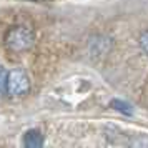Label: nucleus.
Wrapping results in <instances>:
<instances>
[{
  "instance_id": "obj_4",
  "label": "nucleus",
  "mask_w": 148,
  "mask_h": 148,
  "mask_svg": "<svg viewBox=\"0 0 148 148\" xmlns=\"http://www.w3.org/2000/svg\"><path fill=\"white\" fill-rule=\"evenodd\" d=\"M112 105L113 107H116V110H120V112H123V113H132V110H130V107H128L127 103H123V101H118V100H113L112 101Z\"/></svg>"
},
{
  "instance_id": "obj_5",
  "label": "nucleus",
  "mask_w": 148,
  "mask_h": 148,
  "mask_svg": "<svg viewBox=\"0 0 148 148\" xmlns=\"http://www.w3.org/2000/svg\"><path fill=\"white\" fill-rule=\"evenodd\" d=\"M140 47H141V50H143L145 53H148V32L140 37Z\"/></svg>"
},
{
  "instance_id": "obj_2",
  "label": "nucleus",
  "mask_w": 148,
  "mask_h": 148,
  "mask_svg": "<svg viewBox=\"0 0 148 148\" xmlns=\"http://www.w3.org/2000/svg\"><path fill=\"white\" fill-rule=\"evenodd\" d=\"M30 90V80H28V75L20 70V68H15L12 72L7 73V82H5V92L10 97H22Z\"/></svg>"
},
{
  "instance_id": "obj_7",
  "label": "nucleus",
  "mask_w": 148,
  "mask_h": 148,
  "mask_svg": "<svg viewBox=\"0 0 148 148\" xmlns=\"http://www.w3.org/2000/svg\"><path fill=\"white\" fill-rule=\"evenodd\" d=\"M34 2H40V0H34Z\"/></svg>"
},
{
  "instance_id": "obj_1",
  "label": "nucleus",
  "mask_w": 148,
  "mask_h": 148,
  "mask_svg": "<svg viewBox=\"0 0 148 148\" xmlns=\"http://www.w3.org/2000/svg\"><path fill=\"white\" fill-rule=\"evenodd\" d=\"M3 42H5V47L10 52L20 53V52H25L28 48H32L35 42V34L27 25H14L7 30V34L3 37Z\"/></svg>"
},
{
  "instance_id": "obj_3",
  "label": "nucleus",
  "mask_w": 148,
  "mask_h": 148,
  "mask_svg": "<svg viewBox=\"0 0 148 148\" xmlns=\"http://www.w3.org/2000/svg\"><path fill=\"white\" fill-rule=\"evenodd\" d=\"M23 145L27 148H38L43 145V136L38 130H28L23 133Z\"/></svg>"
},
{
  "instance_id": "obj_6",
  "label": "nucleus",
  "mask_w": 148,
  "mask_h": 148,
  "mask_svg": "<svg viewBox=\"0 0 148 148\" xmlns=\"http://www.w3.org/2000/svg\"><path fill=\"white\" fill-rule=\"evenodd\" d=\"M5 82H7V72L0 67V92L5 90Z\"/></svg>"
}]
</instances>
